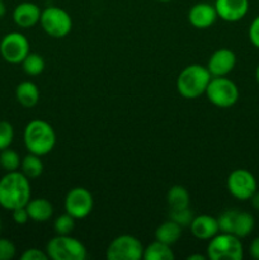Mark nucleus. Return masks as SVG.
I'll return each instance as SVG.
<instances>
[{
    "label": "nucleus",
    "mask_w": 259,
    "mask_h": 260,
    "mask_svg": "<svg viewBox=\"0 0 259 260\" xmlns=\"http://www.w3.org/2000/svg\"><path fill=\"white\" fill-rule=\"evenodd\" d=\"M30 200L29 179L22 172H8L0 179V206L13 211L25 207Z\"/></svg>",
    "instance_id": "f257e3e1"
},
{
    "label": "nucleus",
    "mask_w": 259,
    "mask_h": 260,
    "mask_svg": "<svg viewBox=\"0 0 259 260\" xmlns=\"http://www.w3.org/2000/svg\"><path fill=\"white\" fill-rule=\"evenodd\" d=\"M23 140L30 154L43 156L52 151L55 147L56 134L48 122L42 119H33L25 126Z\"/></svg>",
    "instance_id": "f03ea898"
},
{
    "label": "nucleus",
    "mask_w": 259,
    "mask_h": 260,
    "mask_svg": "<svg viewBox=\"0 0 259 260\" xmlns=\"http://www.w3.org/2000/svg\"><path fill=\"white\" fill-rule=\"evenodd\" d=\"M207 68L202 65L187 66L180 71L177 79V90L183 98L196 99L206 93L208 83L212 78Z\"/></svg>",
    "instance_id": "7ed1b4c3"
},
{
    "label": "nucleus",
    "mask_w": 259,
    "mask_h": 260,
    "mask_svg": "<svg viewBox=\"0 0 259 260\" xmlns=\"http://www.w3.org/2000/svg\"><path fill=\"white\" fill-rule=\"evenodd\" d=\"M244 256L240 238L233 234L221 233L210 239L207 258L211 260H241Z\"/></svg>",
    "instance_id": "20e7f679"
},
{
    "label": "nucleus",
    "mask_w": 259,
    "mask_h": 260,
    "mask_svg": "<svg viewBox=\"0 0 259 260\" xmlns=\"http://www.w3.org/2000/svg\"><path fill=\"white\" fill-rule=\"evenodd\" d=\"M46 253L52 260H84L88 255L83 243L70 235H57L51 239Z\"/></svg>",
    "instance_id": "39448f33"
},
{
    "label": "nucleus",
    "mask_w": 259,
    "mask_h": 260,
    "mask_svg": "<svg viewBox=\"0 0 259 260\" xmlns=\"http://www.w3.org/2000/svg\"><path fill=\"white\" fill-rule=\"evenodd\" d=\"M206 95L213 106L230 108L238 102L239 89L234 81L225 76H213L206 89Z\"/></svg>",
    "instance_id": "423d86ee"
},
{
    "label": "nucleus",
    "mask_w": 259,
    "mask_h": 260,
    "mask_svg": "<svg viewBox=\"0 0 259 260\" xmlns=\"http://www.w3.org/2000/svg\"><path fill=\"white\" fill-rule=\"evenodd\" d=\"M217 222L221 233L233 234L240 239L250 235L255 226L251 213L239 210H226L218 216Z\"/></svg>",
    "instance_id": "0eeeda50"
},
{
    "label": "nucleus",
    "mask_w": 259,
    "mask_h": 260,
    "mask_svg": "<svg viewBox=\"0 0 259 260\" xmlns=\"http://www.w3.org/2000/svg\"><path fill=\"white\" fill-rule=\"evenodd\" d=\"M40 23L43 30L53 38L66 37L73 28V20L69 13L58 7H48L43 9Z\"/></svg>",
    "instance_id": "6e6552de"
},
{
    "label": "nucleus",
    "mask_w": 259,
    "mask_h": 260,
    "mask_svg": "<svg viewBox=\"0 0 259 260\" xmlns=\"http://www.w3.org/2000/svg\"><path fill=\"white\" fill-rule=\"evenodd\" d=\"M144 255L141 241L132 235L117 236L107 249L106 256L109 260H140Z\"/></svg>",
    "instance_id": "1a4fd4ad"
},
{
    "label": "nucleus",
    "mask_w": 259,
    "mask_h": 260,
    "mask_svg": "<svg viewBox=\"0 0 259 260\" xmlns=\"http://www.w3.org/2000/svg\"><path fill=\"white\" fill-rule=\"evenodd\" d=\"M29 53V42L19 32H10L0 40V55L9 63H22Z\"/></svg>",
    "instance_id": "9d476101"
},
{
    "label": "nucleus",
    "mask_w": 259,
    "mask_h": 260,
    "mask_svg": "<svg viewBox=\"0 0 259 260\" xmlns=\"http://www.w3.org/2000/svg\"><path fill=\"white\" fill-rule=\"evenodd\" d=\"M228 189L239 201L250 200L258 189L255 177L246 169H235L228 178Z\"/></svg>",
    "instance_id": "9b49d317"
},
{
    "label": "nucleus",
    "mask_w": 259,
    "mask_h": 260,
    "mask_svg": "<svg viewBox=\"0 0 259 260\" xmlns=\"http://www.w3.org/2000/svg\"><path fill=\"white\" fill-rule=\"evenodd\" d=\"M94 206L93 196L88 189L83 187L73 188L66 194L65 211L75 220L86 217L91 212Z\"/></svg>",
    "instance_id": "f8f14e48"
},
{
    "label": "nucleus",
    "mask_w": 259,
    "mask_h": 260,
    "mask_svg": "<svg viewBox=\"0 0 259 260\" xmlns=\"http://www.w3.org/2000/svg\"><path fill=\"white\" fill-rule=\"evenodd\" d=\"M236 56L229 48H220L211 55L207 69L212 76H225L234 70Z\"/></svg>",
    "instance_id": "ddd939ff"
},
{
    "label": "nucleus",
    "mask_w": 259,
    "mask_h": 260,
    "mask_svg": "<svg viewBox=\"0 0 259 260\" xmlns=\"http://www.w3.org/2000/svg\"><path fill=\"white\" fill-rule=\"evenodd\" d=\"M215 9L221 19L239 22L249 10V0H215Z\"/></svg>",
    "instance_id": "4468645a"
},
{
    "label": "nucleus",
    "mask_w": 259,
    "mask_h": 260,
    "mask_svg": "<svg viewBox=\"0 0 259 260\" xmlns=\"http://www.w3.org/2000/svg\"><path fill=\"white\" fill-rule=\"evenodd\" d=\"M217 17L218 15L215 9V5H211L208 3L195 4L188 13V20L197 29L210 28L216 22Z\"/></svg>",
    "instance_id": "2eb2a0df"
},
{
    "label": "nucleus",
    "mask_w": 259,
    "mask_h": 260,
    "mask_svg": "<svg viewBox=\"0 0 259 260\" xmlns=\"http://www.w3.org/2000/svg\"><path fill=\"white\" fill-rule=\"evenodd\" d=\"M41 13L42 10L35 3H20L13 10V20L20 28H32L40 22Z\"/></svg>",
    "instance_id": "dca6fc26"
},
{
    "label": "nucleus",
    "mask_w": 259,
    "mask_h": 260,
    "mask_svg": "<svg viewBox=\"0 0 259 260\" xmlns=\"http://www.w3.org/2000/svg\"><path fill=\"white\" fill-rule=\"evenodd\" d=\"M190 231L193 236L200 240H210L220 231L217 218L208 215L196 216L190 222Z\"/></svg>",
    "instance_id": "f3484780"
},
{
    "label": "nucleus",
    "mask_w": 259,
    "mask_h": 260,
    "mask_svg": "<svg viewBox=\"0 0 259 260\" xmlns=\"http://www.w3.org/2000/svg\"><path fill=\"white\" fill-rule=\"evenodd\" d=\"M25 208L29 215V220L35 221V222H46L53 215L52 205L46 198L29 200V202L25 205Z\"/></svg>",
    "instance_id": "a211bd4d"
},
{
    "label": "nucleus",
    "mask_w": 259,
    "mask_h": 260,
    "mask_svg": "<svg viewBox=\"0 0 259 260\" xmlns=\"http://www.w3.org/2000/svg\"><path fill=\"white\" fill-rule=\"evenodd\" d=\"M15 98L24 108H32L40 101V90L32 81H23L15 89Z\"/></svg>",
    "instance_id": "6ab92c4d"
},
{
    "label": "nucleus",
    "mask_w": 259,
    "mask_h": 260,
    "mask_svg": "<svg viewBox=\"0 0 259 260\" xmlns=\"http://www.w3.org/2000/svg\"><path fill=\"white\" fill-rule=\"evenodd\" d=\"M180 236H182V226L173 220L163 222L155 231V239L170 246L177 243Z\"/></svg>",
    "instance_id": "aec40b11"
},
{
    "label": "nucleus",
    "mask_w": 259,
    "mask_h": 260,
    "mask_svg": "<svg viewBox=\"0 0 259 260\" xmlns=\"http://www.w3.org/2000/svg\"><path fill=\"white\" fill-rule=\"evenodd\" d=\"M145 260H174V253L168 244L155 240L144 249Z\"/></svg>",
    "instance_id": "412c9836"
},
{
    "label": "nucleus",
    "mask_w": 259,
    "mask_h": 260,
    "mask_svg": "<svg viewBox=\"0 0 259 260\" xmlns=\"http://www.w3.org/2000/svg\"><path fill=\"white\" fill-rule=\"evenodd\" d=\"M167 202L170 210H182L189 207L190 197L188 190L182 185H174L168 190Z\"/></svg>",
    "instance_id": "4be33fe9"
},
{
    "label": "nucleus",
    "mask_w": 259,
    "mask_h": 260,
    "mask_svg": "<svg viewBox=\"0 0 259 260\" xmlns=\"http://www.w3.org/2000/svg\"><path fill=\"white\" fill-rule=\"evenodd\" d=\"M40 157L38 155L30 154V152L29 155L23 157L20 162V169L28 179H36L43 173V162Z\"/></svg>",
    "instance_id": "5701e85b"
},
{
    "label": "nucleus",
    "mask_w": 259,
    "mask_h": 260,
    "mask_svg": "<svg viewBox=\"0 0 259 260\" xmlns=\"http://www.w3.org/2000/svg\"><path fill=\"white\" fill-rule=\"evenodd\" d=\"M23 70L30 76H37L45 70V60L38 53H28L27 57L22 61Z\"/></svg>",
    "instance_id": "b1692460"
},
{
    "label": "nucleus",
    "mask_w": 259,
    "mask_h": 260,
    "mask_svg": "<svg viewBox=\"0 0 259 260\" xmlns=\"http://www.w3.org/2000/svg\"><path fill=\"white\" fill-rule=\"evenodd\" d=\"M20 160L19 155L17 151L12 149H5L0 151V167L5 170V172H15L20 168Z\"/></svg>",
    "instance_id": "393cba45"
},
{
    "label": "nucleus",
    "mask_w": 259,
    "mask_h": 260,
    "mask_svg": "<svg viewBox=\"0 0 259 260\" xmlns=\"http://www.w3.org/2000/svg\"><path fill=\"white\" fill-rule=\"evenodd\" d=\"M53 229L57 235H70L75 229V218L69 213L58 216L53 222Z\"/></svg>",
    "instance_id": "a878e982"
},
{
    "label": "nucleus",
    "mask_w": 259,
    "mask_h": 260,
    "mask_svg": "<svg viewBox=\"0 0 259 260\" xmlns=\"http://www.w3.org/2000/svg\"><path fill=\"white\" fill-rule=\"evenodd\" d=\"M14 139V128L7 121H0V151L8 149Z\"/></svg>",
    "instance_id": "bb28decb"
},
{
    "label": "nucleus",
    "mask_w": 259,
    "mask_h": 260,
    "mask_svg": "<svg viewBox=\"0 0 259 260\" xmlns=\"http://www.w3.org/2000/svg\"><path fill=\"white\" fill-rule=\"evenodd\" d=\"M169 217L170 220H173L183 228V226L190 225L195 216H193V212L189 210V207H187L182 208V210H170Z\"/></svg>",
    "instance_id": "cd10ccee"
},
{
    "label": "nucleus",
    "mask_w": 259,
    "mask_h": 260,
    "mask_svg": "<svg viewBox=\"0 0 259 260\" xmlns=\"http://www.w3.org/2000/svg\"><path fill=\"white\" fill-rule=\"evenodd\" d=\"M15 245L9 239L0 238V260H10L15 256Z\"/></svg>",
    "instance_id": "c85d7f7f"
},
{
    "label": "nucleus",
    "mask_w": 259,
    "mask_h": 260,
    "mask_svg": "<svg viewBox=\"0 0 259 260\" xmlns=\"http://www.w3.org/2000/svg\"><path fill=\"white\" fill-rule=\"evenodd\" d=\"M20 259L22 260H47L48 255L47 253H43L42 250L36 248L27 249L24 253L20 255Z\"/></svg>",
    "instance_id": "c756f323"
},
{
    "label": "nucleus",
    "mask_w": 259,
    "mask_h": 260,
    "mask_svg": "<svg viewBox=\"0 0 259 260\" xmlns=\"http://www.w3.org/2000/svg\"><path fill=\"white\" fill-rule=\"evenodd\" d=\"M249 40L253 43L254 47L259 48V15L251 22L249 27Z\"/></svg>",
    "instance_id": "7c9ffc66"
},
{
    "label": "nucleus",
    "mask_w": 259,
    "mask_h": 260,
    "mask_svg": "<svg viewBox=\"0 0 259 260\" xmlns=\"http://www.w3.org/2000/svg\"><path fill=\"white\" fill-rule=\"evenodd\" d=\"M12 216L14 222L18 223V225H24V223H27L28 220H29V215H28L27 208L25 207H19L13 210Z\"/></svg>",
    "instance_id": "2f4dec72"
},
{
    "label": "nucleus",
    "mask_w": 259,
    "mask_h": 260,
    "mask_svg": "<svg viewBox=\"0 0 259 260\" xmlns=\"http://www.w3.org/2000/svg\"><path fill=\"white\" fill-rule=\"evenodd\" d=\"M249 253H250L251 258L259 260V236H256L249 246Z\"/></svg>",
    "instance_id": "473e14b6"
},
{
    "label": "nucleus",
    "mask_w": 259,
    "mask_h": 260,
    "mask_svg": "<svg viewBox=\"0 0 259 260\" xmlns=\"http://www.w3.org/2000/svg\"><path fill=\"white\" fill-rule=\"evenodd\" d=\"M250 202H251V206H253L254 210L259 211V192L258 190H256V192L251 196Z\"/></svg>",
    "instance_id": "72a5a7b5"
},
{
    "label": "nucleus",
    "mask_w": 259,
    "mask_h": 260,
    "mask_svg": "<svg viewBox=\"0 0 259 260\" xmlns=\"http://www.w3.org/2000/svg\"><path fill=\"white\" fill-rule=\"evenodd\" d=\"M187 259L188 260H206L207 259V256L201 255V254H195V255H189Z\"/></svg>",
    "instance_id": "f704fd0d"
},
{
    "label": "nucleus",
    "mask_w": 259,
    "mask_h": 260,
    "mask_svg": "<svg viewBox=\"0 0 259 260\" xmlns=\"http://www.w3.org/2000/svg\"><path fill=\"white\" fill-rule=\"evenodd\" d=\"M7 13V8H5L4 0H0V18H3Z\"/></svg>",
    "instance_id": "c9c22d12"
},
{
    "label": "nucleus",
    "mask_w": 259,
    "mask_h": 260,
    "mask_svg": "<svg viewBox=\"0 0 259 260\" xmlns=\"http://www.w3.org/2000/svg\"><path fill=\"white\" fill-rule=\"evenodd\" d=\"M255 79H256V81H258V84H259V65H258V68H256V70H255Z\"/></svg>",
    "instance_id": "e433bc0d"
},
{
    "label": "nucleus",
    "mask_w": 259,
    "mask_h": 260,
    "mask_svg": "<svg viewBox=\"0 0 259 260\" xmlns=\"http://www.w3.org/2000/svg\"><path fill=\"white\" fill-rule=\"evenodd\" d=\"M157 2H161V3H168V2H172V0H157Z\"/></svg>",
    "instance_id": "4c0bfd02"
},
{
    "label": "nucleus",
    "mask_w": 259,
    "mask_h": 260,
    "mask_svg": "<svg viewBox=\"0 0 259 260\" xmlns=\"http://www.w3.org/2000/svg\"><path fill=\"white\" fill-rule=\"evenodd\" d=\"M0 231H2V220H0Z\"/></svg>",
    "instance_id": "58836bf2"
}]
</instances>
